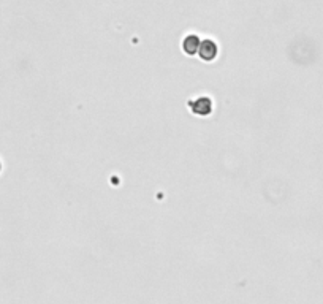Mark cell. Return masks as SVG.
<instances>
[{
  "label": "cell",
  "mask_w": 323,
  "mask_h": 304,
  "mask_svg": "<svg viewBox=\"0 0 323 304\" xmlns=\"http://www.w3.org/2000/svg\"><path fill=\"white\" fill-rule=\"evenodd\" d=\"M217 53H219V48H217L216 41L203 40V41H200V48H198L196 54L200 56L204 62H212L217 57Z\"/></svg>",
  "instance_id": "1"
},
{
  "label": "cell",
  "mask_w": 323,
  "mask_h": 304,
  "mask_svg": "<svg viewBox=\"0 0 323 304\" xmlns=\"http://www.w3.org/2000/svg\"><path fill=\"white\" fill-rule=\"evenodd\" d=\"M189 106L192 109V113L196 116H208L212 111V101L208 97H200V99L190 101Z\"/></svg>",
  "instance_id": "2"
},
{
  "label": "cell",
  "mask_w": 323,
  "mask_h": 304,
  "mask_svg": "<svg viewBox=\"0 0 323 304\" xmlns=\"http://www.w3.org/2000/svg\"><path fill=\"white\" fill-rule=\"evenodd\" d=\"M200 36L196 35H187L184 41H182V51L187 56H195L198 53V48H200Z\"/></svg>",
  "instance_id": "3"
}]
</instances>
